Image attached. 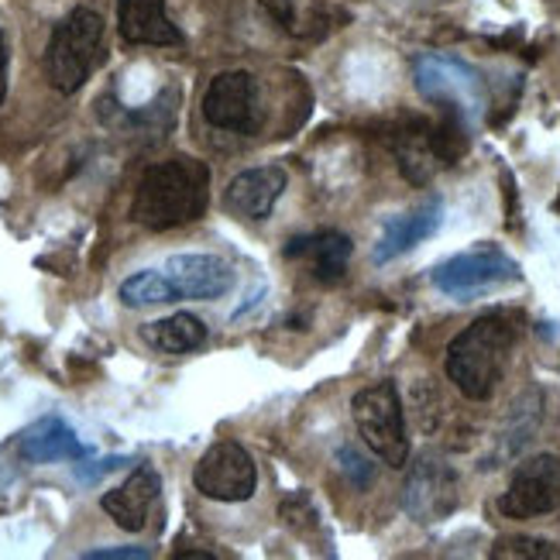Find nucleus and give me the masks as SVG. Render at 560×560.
I'll list each match as a JSON object with an SVG mask.
<instances>
[{
    "label": "nucleus",
    "instance_id": "1",
    "mask_svg": "<svg viewBox=\"0 0 560 560\" xmlns=\"http://www.w3.org/2000/svg\"><path fill=\"white\" fill-rule=\"evenodd\" d=\"M523 320L513 310H492L478 316L475 324L460 330L444 358V372L454 382V388L471 402H485L495 396L499 382L505 378L513 348L520 340Z\"/></svg>",
    "mask_w": 560,
    "mask_h": 560
},
{
    "label": "nucleus",
    "instance_id": "2",
    "mask_svg": "<svg viewBox=\"0 0 560 560\" xmlns=\"http://www.w3.org/2000/svg\"><path fill=\"white\" fill-rule=\"evenodd\" d=\"M210 203V165L192 155H173L144 168L138 179L131 221L149 231H173L200 221Z\"/></svg>",
    "mask_w": 560,
    "mask_h": 560
},
{
    "label": "nucleus",
    "instance_id": "3",
    "mask_svg": "<svg viewBox=\"0 0 560 560\" xmlns=\"http://www.w3.org/2000/svg\"><path fill=\"white\" fill-rule=\"evenodd\" d=\"M104 62V18L93 8H72L48 35L45 77L59 93H77Z\"/></svg>",
    "mask_w": 560,
    "mask_h": 560
},
{
    "label": "nucleus",
    "instance_id": "4",
    "mask_svg": "<svg viewBox=\"0 0 560 560\" xmlns=\"http://www.w3.org/2000/svg\"><path fill=\"white\" fill-rule=\"evenodd\" d=\"M351 417L364 436L369 451L388 468H409V436H406V412L396 382L364 385L351 399Z\"/></svg>",
    "mask_w": 560,
    "mask_h": 560
},
{
    "label": "nucleus",
    "instance_id": "5",
    "mask_svg": "<svg viewBox=\"0 0 560 560\" xmlns=\"http://www.w3.org/2000/svg\"><path fill=\"white\" fill-rule=\"evenodd\" d=\"M412 80L423 101L451 107L460 120H478L489 107V86L485 77L465 59L427 52L412 62Z\"/></svg>",
    "mask_w": 560,
    "mask_h": 560
},
{
    "label": "nucleus",
    "instance_id": "6",
    "mask_svg": "<svg viewBox=\"0 0 560 560\" xmlns=\"http://www.w3.org/2000/svg\"><path fill=\"white\" fill-rule=\"evenodd\" d=\"M520 265L495 245H478L441 261L430 272L433 285L451 300H475L485 292H495L509 282H520Z\"/></svg>",
    "mask_w": 560,
    "mask_h": 560
},
{
    "label": "nucleus",
    "instance_id": "7",
    "mask_svg": "<svg viewBox=\"0 0 560 560\" xmlns=\"http://www.w3.org/2000/svg\"><path fill=\"white\" fill-rule=\"evenodd\" d=\"M460 502V478L454 465L441 454H420L406 471L402 485V509L409 520H417L423 526L447 520Z\"/></svg>",
    "mask_w": 560,
    "mask_h": 560
},
{
    "label": "nucleus",
    "instance_id": "8",
    "mask_svg": "<svg viewBox=\"0 0 560 560\" xmlns=\"http://www.w3.org/2000/svg\"><path fill=\"white\" fill-rule=\"evenodd\" d=\"M192 485L213 502H248L258 489V468L237 441H217L192 468Z\"/></svg>",
    "mask_w": 560,
    "mask_h": 560
},
{
    "label": "nucleus",
    "instance_id": "9",
    "mask_svg": "<svg viewBox=\"0 0 560 560\" xmlns=\"http://www.w3.org/2000/svg\"><path fill=\"white\" fill-rule=\"evenodd\" d=\"M560 505V457L533 454L509 478V489L499 495V513L505 520L550 516Z\"/></svg>",
    "mask_w": 560,
    "mask_h": 560
},
{
    "label": "nucleus",
    "instance_id": "10",
    "mask_svg": "<svg viewBox=\"0 0 560 560\" xmlns=\"http://www.w3.org/2000/svg\"><path fill=\"white\" fill-rule=\"evenodd\" d=\"M203 117L207 125L234 131V135H255L258 128V83L248 69H228L217 72L203 93Z\"/></svg>",
    "mask_w": 560,
    "mask_h": 560
},
{
    "label": "nucleus",
    "instance_id": "11",
    "mask_svg": "<svg viewBox=\"0 0 560 560\" xmlns=\"http://www.w3.org/2000/svg\"><path fill=\"white\" fill-rule=\"evenodd\" d=\"M168 282L179 300H221L234 289V269L217 255H173L165 261Z\"/></svg>",
    "mask_w": 560,
    "mask_h": 560
},
{
    "label": "nucleus",
    "instance_id": "12",
    "mask_svg": "<svg viewBox=\"0 0 560 560\" xmlns=\"http://www.w3.org/2000/svg\"><path fill=\"white\" fill-rule=\"evenodd\" d=\"M441 224H444V200L441 197H430L406 213L388 217L378 245H375V261L385 265V261H396V258L409 255L417 245H423L427 237H433L436 231H441Z\"/></svg>",
    "mask_w": 560,
    "mask_h": 560
},
{
    "label": "nucleus",
    "instance_id": "13",
    "mask_svg": "<svg viewBox=\"0 0 560 560\" xmlns=\"http://www.w3.org/2000/svg\"><path fill=\"white\" fill-rule=\"evenodd\" d=\"M285 173L279 165H258V168H245L237 173L228 189H224V207L234 217H245V221H265L279 197L285 192Z\"/></svg>",
    "mask_w": 560,
    "mask_h": 560
},
{
    "label": "nucleus",
    "instance_id": "14",
    "mask_svg": "<svg viewBox=\"0 0 560 560\" xmlns=\"http://www.w3.org/2000/svg\"><path fill=\"white\" fill-rule=\"evenodd\" d=\"M159 492H162V478L152 465H138L125 485H117L110 489L104 499H101V509L104 513L128 533H141L149 526V513L152 505L159 502Z\"/></svg>",
    "mask_w": 560,
    "mask_h": 560
},
{
    "label": "nucleus",
    "instance_id": "15",
    "mask_svg": "<svg viewBox=\"0 0 560 560\" xmlns=\"http://www.w3.org/2000/svg\"><path fill=\"white\" fill-rule=\"evenodd\" d=\"M282 255L289 261H303L313 272V279L320 282H340L348 272V261L354 255V241L340 231H316V234H303L292 237L282 248Z\"/></svg>",
    "mask_w": 560,
    "mask_h": 560
},
{
    "label": "nucleus",
    "instance_id": "16",
    "mask_svg": "<svg viewBox=\"0 0 560 560\" xmlns=\"http://www.w3.org/2000/svg\"><path fill=\"white\" fill-rule=\"evenodd\" d=\"M117 32L128 45H179L183 32L165 11V0H117Z\"/></svg>",
    "mask_w": 560,
    "mask_h": 560
},
{
    "label": "nucleus",
    "instance_id": "17",
    "mask_svg": "<svg viewBox=\"0 0 560 560\" xmlns=\"http://www.w3.org/2000/svg\"><path fill=\"white\" fill-rule=\"evenodd\" d=\"M18 454L28 460V465H52V460H83L90 447L80 441L77 430L66 420L45 417L18 436Z\"/></svg>",
    "mask_w": 560,
    "mask_h": 560
},
{
    "label": "nucleus",
    "instance_id": "18",
    "mask_svg": "<svg viewBox=\"0 0 560 560\" xmlns=\"http://www.w3.org/2000/svg\"><path fill=\"white\" fill-rule=\"evenodd\" d=\"M144 340H149L152 348L165 351V354H189L203 348L207 340V324L200 316L192 313H173V316H162V320L144 327Z\"/></svg>",
    "mask_w": 560,
    "mask_h": 560
},
{
    "label": "nucleus",
    "instance_id": "19",
    "mask_svg": "<svg viewBox=\"0 0 560 560\" xmlns=\"http://www.w3.org/2000/svg\"><path fill=\"white\" fill-rule=\"evenodd\" d=\"M120 303L128 310H144V306H165V303H176V289L168 282V276L162 269H141L135 276H128L117 289Z\"/></svg>",
    "mask_w": 560,
    "mask_h": 560
},
{
    "label": "nucleus",
    "instance_id": "20",
    "mask_svg": "<svg viewBox=\"0 0 560 560\" xmlns=\"http://www.w3.org/2000/svg\"><path fill=\"white\" fill-rule=\"evenodd\" d=\"M337 465L340 471L348 475V481L354 485V489H369V485L375 481V465H372V457H364L358 447H340L337 451Z\"/></svg>",
    "mask_w": 560,
    "mask_h": 560
},
{
    "label": "nucleus",
    "instance_id": "21",
    "mask_svg": "<svg viewBox=\"0 0 560 560\" xmlns=\"http://www.w3.org/2000/svg\"><path fill=\"white\" fill-rule=\"evenodd\" d=\"M557 544L550 540H537V537H513V540H499L492 557H529V560H544V557H557Z\"/></svg>",
    "mask_w": 560,
    "mask_h": 560
},
{
    "label": "nucleus",
    "instance_id": "22",
    "mask_svg": "<svg viewBox=\"0 0 560 560\" xmlns=\"http://www.w3.org/2000/svg\"><path fill=\"white\" fill-rule=\"evenodd\" d=\"M86 560H149V547H101V550H86Z\"/></svg>",
    "mask_w": 560,
    "mask_h": 560
},
{
    "label": "nucleus",
    "instance_id": "23",
    "mask_svg": "<svg viewBox=\"0 0 560 560\" xmlns=\"http://www.w3.org/2000/svg\"><path fill=\"white\" fill-rule=\"evenodd\" d=\"M261 4L282 24V28H292V21H296V8H292V0H261Z\"/></svg>",
    "mask_w": 560,
    "mask_h": 560
},
{
    "label": "nucleus",
    "instance_id": "24",
    "mask_svg": "<svg viewBox=\"0 0 560 560\" xmlns=\"http://www.w3.org/2000/svg\"><path fill=\"white\" fill-rule=\"evenodd\" d=\"M8 66H11V45H8L4 28H0V104H4V96H8Z\"/></svg>",
    "mask_w": 560,
    "mask_h": 560
}]
</instances>
